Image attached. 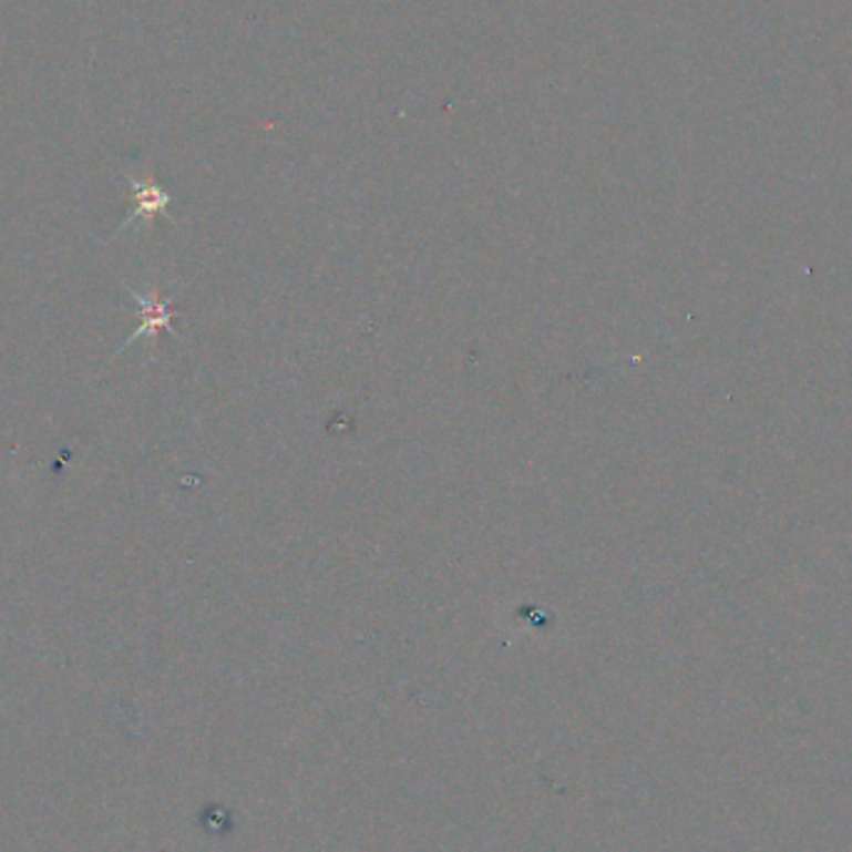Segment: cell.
<instances>
[{"label":"cell","mask_w":852,"mask_h":852,"mask_svg":"<svg viewBox=\"0 0 852 852\" xmlns=\"http://www.w3.org/2000/svg\"><path fill=\"white\" fill-rule=\"evenodd\" d=\"M130 189H133V203L135 209L133 215L125 219V227L133 225L135 219H153L155 215H167V207L173 203V195L165 193L163 187L153 179H137V177H127Z\"/></svg>","instance_id":"obj_2"},{"label":"cell","mask_w":852,"mask_h":852,"mask_svg":"<svg viewBox=\"0 0 852 852\" xmlns=\"http://www.w3.org/2000/svg\"><path fill=\"white\" fill-rule=\"evenodd\" d=\"M127 292L133 295L135 305H137V312H140V327L135 329L133 335L127 337V342L123 345V349H127L130 345H135L137 339L143 337H157V332H170L175 337V329H173V317H175V309H173V297H163L157 292V289H150V292H137V289L127 287Z\"/></svg>","instance_id":"obj_1"}]
</instances>
